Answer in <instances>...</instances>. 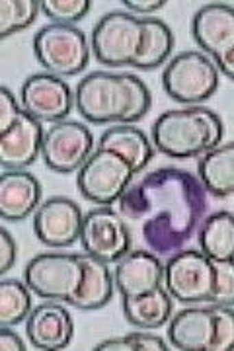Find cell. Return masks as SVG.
<instances>
[{"mask_svg": "<svg viewBox=\"0 0 234 351\" xmlns=\"http://www.w3.org/2000/svg\"><path fill=\"white\" fill-rule=\"evenodd\" d=\"M124 219L141 228L148 250L174 256L196 234L207 211V189L182 168H159L143 174L117 201Z\"/></svg>", "mask_w": 234, "mask_h": 351, "instance_id": "6da1fadb", "label": "cell"}, {"mask_svg": "<svg viewBox=\"0 0 234 351\" xmlns=\"http://www.w3.org/2000/svg\"><path fill=\"white\" fill-rule=\"evenodd\" d=\"M152 96L141 76L133 73L94 71L74 90V106L88 123H125L143 119L150 110Z\"/></svg>", "mask_w": 234, "mask_h": 351, "instance_id": "7a4b0ae2", "label": "cell"}, {"mask_svg": "<svg viewBox=\"0 0 234 351\" xmlns=\"http://www.w3.org/2000/svg\"><path fill=\"white\" fill-rule=\"evenodd\" d=\"M222 133L221 117L209 108L168 110L152 125V145L162 154L184 160L219 147Z\"/></svg>", "mask_w": 234, "mask_h": 351, "instance_id": "3957f363", "label": "cell"}, {"mask_svg": "<svg viewBox=\"0 0 234 351\" xmlns=\"http://www.w3.org/2000/svg\"><path fill=\"white\" fill-rule=\"evenodd\" d=\"M145 20L131 12H110L94 25L90 47L106 66H133L143 51Z\"/></svg>", "mask_w": 234, "mask_h": 351, "instance_id": "277c9868", "label": "cell"}, {"mask_svg": "<svg viewBox=\"0 0 234 351\" xmlns=\"http://www.w3.org/2000/svg\"><path fill=\"white\" fill-rule=\"evenodd\" d=\"M90 43L76 25L47 24L34 38V53L49 75L67 78L82 73L90 61Z\"/></svg>", "mask_w": 234, "mask_h": 351, "instance_id": "5b68a950", "label": "cell"}, {"mask_svg": "<svg viewBox=\"0 0 234 351\" xmlns=\"http://www.w3.org/2000/svg\"><path fill=\"white\" fill-rule=\"evenodd\" d=\"M84 276L80 254L43 252L32 258L24 269V281L32 293L45 301L67 302L78 291Z\"/></svg>", "mask_w": 234, "mask_h": 351, "instance_id": "8992f818", "label": "cell"}, {"mask_svg": "<svg viewBox=\"0 0 234 351\" xmlns=\"http://www.w3.org/2000/svg\"><path fill=\"white\" fill-rule=\"evenodd\" d=\"M162 86L178 104H199L209 100L217 92L219 69L203 51H184L166 64Z\"/></svg>", "mask_w": 234, "mask_h": 351, "instance_id": "52a82bcc", "label": "cell"}, {"mask_svg": "<svg viewBox=\"0 0 234 351\" xmlns=\"http://www.w3.org/2000/svg\"><path fill=\"white\" fill-rule=\"evenodd\" d=\"M133 168L121 154L96 147L78 170L76 186L82 197L100 207L117 203L133 182Z\"/></svg>", "mask_w": 234, "mask_h": 351, "instance_id": "ba28073f", "label": "cell"}, {"mask_svg": "<svg viewBox=\"0 0 234 351\" xmlns=\"http://www.w3.org/2000/svg\"><path fill=\"white\" fill-rule=\"evenodd\" d=\"M215 281L213 260L198 250H180L164 265V285L174 301L184 304L209 302Z\"/></svg>", "mask_w": 234, "mask_h": 351, "instance_id": "9c48e42d", "label": "cell"}, {"mask_svg": "<svg viewBox=\"0 0 234 351\" xmlns=\"http://www.w3.org/2000/svg\"><path fill=\"white\" fill-rule=\"evenodd\" d=\"M94 137L84 123L65 119L45 129L41 158L47 168L59 174L78 172L94 152Z\"/></svg>", "mask_w": 234, "mask_h": 351, "instance_id": "30bf717a", "label": "cell"}, {"mask_svg": "<svg viewBox=\"0 0 234 351\" xmlns=\"http://www.w3.org/2000/svg\"><path fill=\"white\" fill-rule=\"evenodd\" d=\"M80 244L90 256L106 263H115L131 250V232L119 211L96 207L84 215Z\"/></svg>", "mask_w": 234, "mask_h": 351, "instance_id": "8fae6325", "label": "cell"}, {"mask_svg": "<svg viewBox=\"0 0 234 351\" xmlns=\"http://www.w3.org/2000/svg\"><path fill=\"white\" fill-rule=\"evenodd\" d=\"M20 104L22 110L36 117L37 121L57 123L65 121L71 113L74 96L65 78L49 73H39L25 78L20 90Z\"/></svg>", "mask_w": 234, "mask_h": 351, "instance_id": "7c38bea8", "label": "cell"}, {"mask_svg": "<svg viewBox=\"0 0 234 351\" xmlns=\"http://www.w3.org/2000/svg\"><path fill=\"white\" fill-rule=\"evenodd\" d=\"M84 215L69 197H51L34 213V232L43 246L67 248L80 240Z\"/></svg>", "mask_w": 234, "mask_h": 351, "instance_id": "4fadbf2b", "label": "cell"}, {"mask_svg": "<svg viewBox=\"0 0 234 351\" xmlns=\"http://www.w3.org/2000/svg\"><path fill=\"white\" fill-rule=\"evenodd\" d=\"M45 129L27 112L18 113L14 123L0 133V164L4 170H25L41 154Z\"/></svg>", "mask_w": 234, "mask_h": 351, "instance_id": "5bb4252c", "label": "cell"}, {"mask_svg": "<svg viewBox=\"0 0 234 351\" xmlns=\"http://www.w3.org/2000/svg\"><path fill=\"white\" fill-rule=\"evenodd\" d=\"M25 332L32 346L41 351H61L69 348L74 336L71 313L59 301L41 302L25 318Z\"/></svg>", "mask_w": 234, "mask_h": 351, "instance_id": "9a60e30c", "label": "cell"}, {"mask_svg": "<svg viewBox=\"0 0 234 351\" xmlns=\"http://www.w3.org/2000/svg\"><path fill=\"white\" fill-rule=\"evenodd\" d=\"M113 281L121 299L139 297L164 283V265L154 252L129 250L115 262Z\"/></svg>", "mask_w": 234, "mask_h": 351, "instance_id": "2e32d148", "label": "cell"}, {"mask_svg": "<svg viewBox=\"0 0 234 351\" xmlns=\"http://www.w3.org/2000/svg\"><path fill=\"white\" fill-rule=\"evenodd\" d=\"M194 39L209 57H219L234 45V8L229 4H205L191 22Z\"/></svg>", "mask_w": 234, "mask_h": 351, "instance_id": "e0dca14e", "label": "cell"}, {"mask_svg": "<svg viewBox=\"0 0 234 351\" xmlns=\"http://www.w3.org/2000/svg\"><path fill=\"white\" fill-rule=\"evenodd\" d=\"M41 205V184L25 170H4L0 176V217L20 223Z\"/></svg>", "mask_w": 234, "mask_h": 351, "instance_id": "ac0fdd59", "label": "cell"}, {"mask_svg": "<svg viewBox=\"0 0 234 351\" xmlns=\"http://www.w3.org/2000/svg\"><path fill=\"white\" fill-rule=\"evenodd\" d=\"M215 338L213 306H187L170 318L168 339L176 350L209 351Z\"/></svg>", "mask_w": 234, "mask_h": 351, "instance_id": "d6986e66", "label": "cell"}, {"mask_svg": "<svg viewBox=\"0 0 234 351\" xmlns=\"http://www.w3.org/2000/svg\"><path fill=\"white\" fill-rule=\"evenodd\" d=\"M82 258V267H84V276L78 291L74 293V297L69 301L71 306H76L80 311H98L104 308L113 297V274L110 269V263L102 262L98 258L90 256V254H80Z\"/></svg>", "mask_w": 234, "mask_h": 351, "instance_id": "ffe728a7", "label": "cell"}, {"mask_svg": "<svg viewBox=\"0 0 234 351\" xmlns=\"http://www.w3.org/2000/svg\"><path fill=\"white\" fill-rule=\"evenodd\" d=\"M96 147L121 154L131 164L135 176L141 174L152 160V145L147 135L135 125L119 123L106 129Z\"/></svg>", "mask_w": 234, "mask_h": 351, "instance_id": "44dd1931", "label": "cell"}, {"mask_svg": "<svg viewBox=\"0 0 234 351\" xmlns=\"http://www.w3.org/2000/svg\"><path fill=\"white\" fill-rule=\"evenodd\" d=\"M172 295L162 285L145 295L124 299L125 320L139 330H159L172 318Z\"/></svg>", "mask_w": 234, "mask_h": 351, "instance_id": "7402d4cb", "label": "cell"}, {"mask_svg": "<svg viewBox=\"0 0 234 351\" xmlns=\"http://www.w3.org/2000/svg\"><path fill=\"white\" fill-rule=\"evenodd\" d=\"M198 178L203 188L217 197L234 195V141L224 143L205 154L198 162Z\"/></svg>", "mask_w": 234, "mask_h": 351, "instance_id": "603a6c76", "label": "cell"}, {"mask_svg": "<svg viewBox=\"0 0 234 351\" xmlns=\"http://www.w3.org/2000/svg\"><path fill=\"white\" fill-rule=\"evenodd\" d=\"M199 246L211 260H234V215L229 211L209 215L199 226Z\"/></svg>", "mask_w": 234, "mask_h": 351, "instance_id": "cb8c5ba5", "label": "cell"}, {"mask_svg": "<svg viewBox=\"0 0 234 351\" xmlns=\"http://www.w3.org/2000/svg\"><path fill=\"white\" fill-rule=\"evenodd\" d=\"M145 20V41L143 51L133 64L141 71H154L170 59L174 49V34L166 22L159 18H143Z\"/></svg>", "mask_w": 234, "mask_h": 351, "instance_id": "d4e9b609", "label": "cell"}, {"mask_svg": "<svg viewBox=\"0 0 234 351\" xmlns=\"http://www.w3.org/2000/svg\"><path fill=\"white\" fill-rule=\"evenodd\" d=\"M32 313V291L25 281H0V326H16Z\"/></svg>", "mask_w": 234, "mask_h": 351, "instance_id": "484cf974", "label": "cell"}, {"mask_svg": "<svg viewBox=\"0 0 234 351\" xmlns=\"http://www.w3.org/2000/svg\"><path fill=\"white\" fill-rule=\"evenodd\" d=\"M41 0H2L0 2V38L6 39L36 22Z\"/></svg>", "mask_w": 234, "mask_h": 351, "instance_id": "4316f807", "label": "cell"}, {"mask_svg": "<svg viewBox=\"0 0 234 351\" xmlns=\"http://www.w3.org/2000/svg\"><path fill=\"white\" fill-rule=\"evenodd\" d=\"M96 351H168V343L150 332H131L119 338H110L100 341Z\"/></svg>", "mask_w": 234, "mask_h": 351, "instance_id": "83f0119b", "label": "cell"}, {"mask_svg": "<svg viewBox=\"0 0 234 351\" xmlns=\"http://www.w3.org/2000/svg\"><path fill=\"white\" fill-rule=\"evenodd\" d=\"M90 6V0H41V12L49 18L51 24L74 25L86 18Z\"/></svg>", "mask_w": 234, "mask_h": 351, "instance_id": "f1b7e54d", "label": "cell"}, {"mask_svg": "<svg viewBox=\"0 0 234 351\" xmlns=\"http://www.w3.org/2000/svg\"><path fill=\"white\" fill-rule=\"evenodd\" d=\"M215 281L207 304L234 306V260H213Z\"/></svg>", "mask_w": 234, "mask_h": 351, "instance_id": "f546056e", "label": "cell"}, {"mask_svg": "<svg viewBox=\"0 0 234 351\" xmlns=\"http://www.w3.org/2000/svg\"><path fill=\"white\" fill-rule=\"evenodd\" d=\"M215 314V338L209 351H234V308L211 304Z\"/></svg>", "mask_w": 234, "mask_h": 351, "instance_id": "4dcf8cb0", "label": "cell"}, {"mask_svg": "<svg viewBox=\"0 0 234 351\" xmlns=\"http://www.w3.org/2000/svg\"><path fill=\"white\" fill-rule=\"evenodd\" d=\"M20 106L22 104H18L16 96L10 92V88L2 86V90H0V133L12 125L18 113L22 112Z\"/></svg>", "mask_w": 234, "mask_h": 351, "instance_id": "1f68e13d", "label": "cell"}, {"mask_svg": "<svg viewBox=\"0 0 234 351\" xmlns=\"http://www.w3.org/2000/svg\"><path fill=\"white\" fill-rule=\"evenodd\" d=\"M16 258H18L16 240L8 232V228H2L0 230V274L2 276L12 269V265L16 263Z\"/></svg>", "mask_w": 234, "mask_h": 351, "instance_id": "d6a6232c", "label": "cell"}, {"mask_svg": "<svg viewBox=\"0 0 234 351\" xmlns=\"http://www.w3.org/2000/svg\"><path fill=\"white\" fill-rule=\"evenodd\" d=\"M0 350L2 351H24L27 350L24 339L20 338L12 326H0Z\"/></svg>", "mask_w": 234, "mask_h": 351, "instance_id": "836d02e7", "label": "cell"}, {"mask_svg": "<svg viewBox=\"0 0 234 351\" xmlns=\"http://www.w3.org/2000/svg\"><path fill=\"white\" fill-rule=\"evenodd\" d=\"M125 8H129L131 12L135 14H152L156 10H161L162 6L166 4V0H124Z\"/></svg>", "mask_w": 234, "mask_h": 351, "instance_id": "e575fe53", "label": "cell"}, {"mask_svg": "<svg viewBox=\"0 0 234 351\" xmlns=\"http://www.w3.org/2000/svg\"><path fill=\"white\" fill-rule=\"evenodd\" d=\"M213 61L217 64L219 73H222L224 76H229L231 80H234V45L229 51H224L222 55L215 57Z\"/></svg>", "mask_w": 234, "mask_h": 351, "instance_id": "d590c367", "label": "cell"}]
</instances>
